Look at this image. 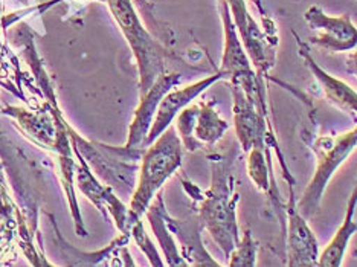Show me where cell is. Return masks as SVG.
Here are the masks:
<instances>
[{
    "mask_svg": "<svg viewBox=\"0 0 357 267\" xmlns=\"http://www.w3.org/2000/svg\"><path fill=\"white\" fill-rule=\"evenodd\" d=\"M357 209V181L354 185V190L351 192L350 199H348L347 211L342 224L339 226L335 237L327 245V247L319 254V263L318 266L322 267H339L342 266L345 252L348 249V243H350L351 237L357 232V223L354 222V214Z\"/></svg>",
    "mask_w": 357,
    "mask_h": 267,
    "instance_id": "10",
    "label": "cell"
},
{
    "mask_svg": "<svg viewBox=\"0 0 357 267\" xmlns=\"http://www.w3.org/2000/svg\"><path fill=\"white\" fill-rule=\"evenodd\" d=\"M165 217V223L168 226V229L174 232L176 236L181 240L183 250H185V258L191 260V264L196 266H218L211 255L206 252L202 246L200 241V228H202V220L200 218H196V220H173L172 217Z\"/></svg>",
    "mask_w": 357,
    "mask_h": 267,
    "instance_id": "11",
    "label": "cell"
},
{
    "mask_svg": "<svg viewBox=\"0 0 357 267\" xmlns=\"http://www.w3.org/2000/svg\"><path fill=\"white\" fill-rule=\"evenodd\" d=\"M178 81H181L178 74H162L156 78L149 91L141 95V104L135 113L133 124L130 127L127 148L144 147L162 98L172 91Z\"/></svg>",
    "mask_w": 357,
    "mask_h": 267,
    "instance_id": "7",
    "label": "cell"
},
{
    "mask_svg": "<svg viewBox=\"0 0 357 267\" xmlns=\"http://www.w3.org/2000/svg\"><path fill=\"white\" fill-rule=\"evenodd\" d=\"M357 147V127L336 137L321 136L313 144L316 155V169L313 179L308 183L301 200L298 201V211L305 218H310L318 211L327 185L336 169L344 164Z\"/></svg>",
    "mask_w": 357,
    "mask_h": 267,
    "instance_id": "3",
    "label": "cell"
},
{
    "mask_svg": "<svg viewBox=\"0 0 357 267\" xmlns=\"http://www.w3.org/2000/svg\"><path fill=\"white\" fill-rule=\"evenodd\" d=\"M225 2L231 6V10L235 15V23H237L241 38L245 40V45H246L249 40V22H248L249 19H248L245 0H225Z\"/></svg>",
    "mask_w": 357,
    "mask_h": 267,
    "instance_id": "18",
    "label": "cell"
},
{
    "mask_svg": "<svg viewBox=\"0 0 357 267\" xmlns=\"http://www.w3.org/2000/svg\"><path fill=\"white\" fill-rule=\"evenodd\" d=\"M109 5L136 55L141 72V95H144L164 74V51L142 28L130 0H109Z\"/></svg>",
    "mask_w": 357,
    "mask_h": 267,
    "instance_id": "4",
    "label": "cell"
},
{
    "mask_svg": "<svg viewBox=\"0 0 357 267\" xmlns=\"http://www.w3.org/2000/svg\"><path fill=\"white\" fill-rule=\"evenodd\" d=\"M235 133L245 151L266 148L269 133L266 130V104H259L237 84H232Z\"/></svg>",
    "mask_w": 357,
    "mask_h": 267,
    "instance_id": "5",
    "label": "cell"
},
{
    "mask_svg": "<svg viewBox=\"0 0 357 267\" xmlns=\"http://www.w3.org/2000/svg\"><path fill=\"white\" fill-rule=\"evenodd\" d=\"M222 78H225V75L222 72H217V74L211 75L205 79H200L197 83L190 84L183 89H178V91L168 92L159 104L156 116H154V121H153V125L150 128L147 139H145V145H150L156 141L158 137L169 127V124H172V121L174 119V116L178 112H182L194 98H196V96H199L202 92H204L205 89H208L211 84H214L215 81Z\"/></svg>",
    "mask_w": 357,
    "mask_h": 267,
    "instance_id": "8",
    "label": "cell"
},
{
    "mask_svg": "<svg viewBox=\"0 0 357 267\" xmlns=\"http://www.w3.org/2000/svg\"><path fill=\"white\" fill-rule=\"evenodd\" d=\"M305 19L316 31L313 42L324 49L342 52L357 46V29L347 17L330 19L318 8H312L310 11H307Z\"/></svg>",
    "mask_w": 357,
    "mask_h": 267,
    "instance_id": "9",
    "label": "cell"
},
{
    "mask_svg": "<svg viewBox=\"0 0 357 267\" xmlns=\"http://www.w3.org/2000/svg\"><path fill=\"white\" fill-rule=\"evenodd\" d=\"M181 164L182 142L174 128L168 127L144 153L139 183L128 211L130 224L133 226L135 222L141 220V215L147 211L156 192Z\"/></svg>",
    "mask_w": 357,
    "mask_h": 267,
    "instance_id": "2",
    "label": "cell"
},
{
    "mask_svg": "<svg viewBox=\"0 0 357 267\" xmlns=\"http://www.w3.org/2000/svg\"><path fill=\"white\" fill-rule=\"evenodd\" d=\"M132 228H133V229H132L133 237L136 238L137 245L141 246V249L144 250L145 255H147V257L150 258L151 264H153V266H164V263L160 261V258H159V254H158L156 247L153 246V243L150 241V238H149V236H147V232H145V229H144L142 222H141V220L135 222Z\"/></svg>",
    "mask_w": 357,
    "mask_h": 267,
    "instance_id": "17",
    "label": "cell"
},
{
    "mask_svg": "<svg viewBox=\"0 0 357 267\" xmlns=\"http://www.w3.org/2000/svg\"><path fill=\"white\" fill-rule=\"evenodd\" d=\"M164 214V201H162V196H158V200L154 201L149 211V220L153 226V231L156 234L162 249H164L168 266H186L188 263L183 261V258L178 255L174 241L169 237V229L165 223Z\"/></svg>",
    "mask_w": 357,
    "mask_h": 267,
    "instance_id": "13",
    "label": "cell"
},
{
    "mask_svg": "<svg viewBox=\"0 0 357 267\" xmlns=\"http://www.w3.org/2000/svg\"><path fill=\"white\" fill-rule=\"evenodd\" d=\"M228 258L231 267H254L257 264V243L250 231L245 232Z\"/></svg>",
    "mask_w": 357,
    "mask_h": 267,
    "instance_id": "16",
    "label": "cell"
},
{
    "mask_svg": "<svg viewBox=\"0 0 357 267\" xmlns=\"http://www.w3.org/2000/svg\"><path fill=\"white\" fill-rule=\"evenodd\" d=\"M197 199L202 200L199 218L225 255L229 257L240 241L235 214L238 194L234 192V177L223 159L213 162V185L204 197Z\"/></svg>",
    "mask_w": 357,
    "mask_h": 267,
    "instance_id": "1",
    "label": "cell"
},
{
    "mask_svg": "<svg viewBox=\"0 0 357 267\" xmlns=\"http://www.w3.org/2000/svg\"><path fill=\"white\" fill-rule=\"evenodd\" d=\"M351 64H353V68H354V72H356V75H357V52L351 56Z\"/></svg>",
    "mask_w": 357,
    "mask_h": 267,
    "instance_id": "19",
    "label": "cell"
},
{
    "mask_svg": "<svg viewBox=\"0 0 357 267\" xmlns=\"http://www.w3.org/2000/svg\"><path fill=\"white\" fill-rule=\"evenodd\" d=\"M226 130H228V123L218 116L213 106L211 104H200L192 132V135H196L197 141L214 144L220 139Z\"/></svg>",
    "mask_w": 357,
    "mask_h": 267,
    "instance_id": "14",
    "label": "cell"
},
{
    "mask_svg": "<svg viewBox=\"0 0 357 267\" xmlns=\"http://www.w3.org/2000/svg\"><path fill=\"white\" fill-rule=\"evenodd\" d=\"M271 155L269 148H252L249 151V162H248V171L250 179L254 181L257 188L261 192H271Z\"/></svg>",
    "mask_w": 357,
    "mask_h": 267,
    "instance_id": "15",
    "label": "cell"
},
{
    "mask_svg": "<svg viewBox=\"0 0 357 267\" xmlns=\"http://www.w3.org/2000/svg\"><path fill=\"white\" fill-rule=\"evenodd\" d=\"M301 54L304 56L307 68L313 72L316 79L319 81L324 95H326V98L333 104V106H336L345 112L357 113V92H354L350 86L344 83V81L327 74L326 70L314 63L310 55L305 54L304 51Z\"/></svg>",
    "mask_w": 357,
    "mask_h": 267,
    "instance_id": "12",
    "label": "cell"
},
{
    "mask_svg": "<svg viewBox=\"0 0 357 267\" xmlns=\"http://www.w3.org/2000/svg\"><path fill=\"white\" fill-rule=\"evenodd\" d=\"M290 185V197L286 206L287 214V260L291 267H308L318 266L319 263V245L307 218L298 211L294 185Z\"/></svg>",
    "mask_w": 357,
    "mask_h": 267,
    "instance_id": "6",
    "label": "cell"
}]
</instances>
